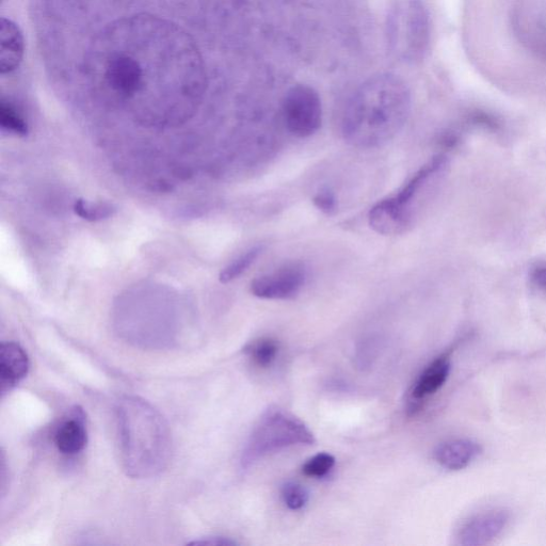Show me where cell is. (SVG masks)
I'll return each instance as SVG.
<instances>
[{
  "mask_svg": "<svg viewBox=\"0 0 546 546\" xmlns=\"http://www.w3.org/2000/svg\"><path fill=\"white\" fill-rule=\"evenodd\" d=\"M85 73L111 98L171 111L196 104L206 87L195 40L180 26L146 13L102 29L88 48Z\"/></svg>",
  "mask_w": 546,
  "mask_h": 546,
  "instance_id": "obj_1",
  "label": "cell"
},
{
  "mask_svg": "<svg viewBox=\"0 0 546 546\" xmlns=\"http://www.w3.org/2000/svg\"><path fill=\"white\" fill-rule=\"evenodd\" d=\"M411 95L403 79L379 74L352 95L343 119V135L351 146L375 149L391 141L405 126Z\"/></svg>",
  "mask_w": 546,
  "mask_h": 546,
  "instance_id": "obj_2",
  "label": "cell"
},
{
  "mask_svg": "<svg viewBox=\"0 0 546 546\" xmlns=\"http://www.w3.org/2000/svg\"><path fill=\"white\" fill-rule=\"evenodd\" d=\"M116 413L126 475L148 479L162 474L172 454L171 432L163 414L137 396L122 397Z\"/></svg>",
  "mask_w": 546,
  "mask_h": 546,
  "instance_id": "obj_3",
  "label": "cell"
},
{
  "mask_svg": "<svg viewBox=\"0 0 546 546\" xmlns=\"http://www.w3.org/2000/svg\"><path fill=\"white\" fill-rule=\"evenodd\" d=\"M314 443L313 432L298 417L280 408H270L252 430L240 462L244 469H249L284 448Z\"/></svg>",
  "mask_w": 546,
  "mask_h": 546,
  "instance_id": "obj_4",
  "label": "cell"
},
{
  "mask_svg": "<svg viewBox=\"0 0 546 546\" xmlns=\"http://www.w3.org/2000/svg\"><path fill=\"white\" fill-rule=\"evenodd\" d=\"M389 35L395 53L409 62L421 60L429 44V19L421 0H403L389 16Z\"/></svg>",
  "mask_w": 546,
  "mask_h": 546,
  "instance_id": "obj_5",
  "label": "cell"
},
{
  "mask_svg": "<svg viewBox=\"0 0 546 546\" xmlns=\"http://www.w3.org/2000/svg\"><path fill=\"white\" fill-rule=\"evenodd\" d=\"M282 116L289 133L299 138L311 137L323 122L318 93L307 85L293 87L285 95Z\"/></svg>",
  "mask_w": 546,
  "mask_h": 546,
  "instance_id": "obj_6",
  "label": "cell"
},
{
  "mask_svg": "<svg viewBox=\"0 0 546 546\" xmlns=\"http://www.w3.org/2000/svg\"><path fill=\"white\" fill-rule=\"evenodd\" d=\"M305 280H307V269L302 264H286L253 280L251 293L261 299H292L300 293Z\"/></svg>",
  "mask_w": 546,
  "mask_h": 546,
  "instance_id": "obj_7",
  "label": "cell"
},
{
  "mask_svg": "<svg viewBox=\"0 0 546 546\" xmlns=\"http://www.w3.org/2000/svg\"><path fill=\"white\" fill-rule=\"evenodd\" d=\"M509 520V512L505 509L479 512L465 521L459 529V544L464 546L487 545L503 534Z\"/></svg>",
  "mask_w": 546,
  "mask_h": 546,
  "instance_id": "obj_8",
  "label": "cell"
},
{
  "mask_svg": "<svg viewBox=\"0 0 546 546\" xmlns=\"http://www.w3.org/2000/svg\"><path fill=\"white\" fill-rule=\"evenodd\" d=\"M448 165V159L445 155H437L429 160L419 171H417L412 178L398 191V194L387 200L390 204L396 208V210L413 219L412 203L424 189L427 183L441 173Z\"/></svg>",
  "mask_w": 546,
  "mask_h": 546,
  "instance_id": "obj_9",
  "label": "cell"
},
{
  "mask_svg": "<svg viewBox=\"0 0 546 546\" xmlns=\"http://www.w3.org/2000/svg\"><path fill=\"white\" fill-rule=\"evenodd\" d=\"M29 358L26 351L14 342L0 346V393L5 396L29 372Z\"/></svg>",
  "mask_w": 546,
  "mask_h": 546,
  "instance_id": "obj_10",
  "label": "cell"
},
{
  "mask_svg": "<svg viewBox=\"0 0 546 546\" xmlns=\"http://www.w3.org/2000/svg\"><path fill=\"white\" fill-rule=\"evenodd\" d=\"M481 453L483 448L477 442L456 439L439 445L435 451V459L448 471H461L467 469Z\"/></svg>",
  "mask_w": 546,
  "mask_h": 546,
  "instance_id": "obj_11",
  "label": "cell"
},
{
  "mask_svg": "<svg viewBox=\"0 0 546 546\" xmlns=\"http://www.w3.org/2000/svg\"><path fill=\"white\" fill-rule=\"evenodd\" d=\"M88 433L85 413L75 408L68 420L64 421L55 433V445L62 455L74 456L84 451Z\"/></svg>",
  "mask_w": 546,
  "mask_h": 546,
  "instance_id": "obj_12",
  "label": "cell"
},
{
  "mask_svg": "<svg viewBox=\"0 0 546 546\" xmlns=\"http://www.w3.org/2000/svg\"><path fill=\"white\" fill-rule=\"evenodd\" d=\"M0 71L11 74L18 70L25 55L23 32L18 25L9 19L2 20L0 26Z\"/></svg>",
  "mask_w": 546,
  "mask_h": 546,
  "instance_id": "obj_13",
  "label": "cell"
},
{
  "mask_svg": "<svg viewBox=\"0 0 546 546\" xmlns=\"http://www.w3.org/2000/svg\"><path fill=\"white\" fill-rule=\"evenodd\" d=\"M452 372V361L449 353L433 360L413 385L411 396L416 403L438 393Z\"/></svg>",
  "mask_w": 546,
  "mask_h": 546,
  "instance_id": "obj_14",
  "label": "cell"
},
{
  "mask_svg": "<svg viewBox=\"0 0 546 546\" xmlns=\"http://www.w3.org/2000/svg\"><path fill=\"white\" fill-rule=\"evenodd\" d=\"M279 349L277 341L265 337V339L253 342L247 348V352L256 365L266 368L276 361Z\"/></svg>",
  "mask_w": 546,
  "mask_h": 546,
  "instance_id": "obj_15",
  "label": "cell"
},
{
  "mask_svg": "<svg viewBox=\"0 0 546 546\" xmlns=\"http://www.w3.org/2000/svg\"><path fill=\"white\" fill-rule=\"evenodd\" d=\"M264 250L263 246H256L249 251H247L242 256H239L237 260L231 263L229 266L224 268L219 276L221 283L227 284L239 276H242L243 273L256 261Z\"/></svg>",
  "mask_w": 546,
  "mask_h": 546,
  "instance_id": "obj_16",
  "label": "cell"
},
{
  "mask_svg": "<svg viewBox=\"0 0 546 546\" xmlns=\"http://www.w3.org/2000/svg\"><path fill=\"white\" fill-rule=\"evenodd\" d=\"M74 212L84 220L96 222L114 216L116 208L108 203H91L79 199L74 204Z\"/></svg>",
  "mask_w": 546,
  "mask_h": 546,
  "instance_id": "obj_17",
  "label": "cell"
},
{
  "mask_svg": "<svg viewBox=\"0 0 546 546\" xmlns=\"http://www.w3.org/2000/svg\"><path fill=\"white\" fill-rule=\"evenodd\" d=\"M0 124H2L5 130L15 135L26 136L28 134L26 122L14 107L5 101L0 105Z\"/></svg>",
  "mask_w": 546,
  "mask_h": 546,
  "instance_id": "obj_18",
  "label": "cell"
},
{
  "mask_svg": "<svg viewBox=\"0 0 546 546\" xmlns=\"http://www.w3.org/2000/svg\"><path fill=\"white\" fill-rule=\"evenodd\" d=\"M335 458L327 453H320L304 463L302 472L309 477H324L334 467Z\"/></svg>",
  "mask_w": 546,
  "mask_h": 546,
  "instance_id": "obj_19",
  "label": "cell"
},
{
  "mask_svg": "<svg viewBox=\"0 0 546 546\" xmlns=\"http://www.w3.org/2000/svg\"><path fill=\"white\" fill-rule=\"evenodd\" d=\"M284 504L291 510H300L309 502L307 489L296 483H287L282 488Z\"/></svg>",
  "mask_w": 546,
  "mask_h": 546,
  "instance_id": "obj_20",
  "label": "cell"
},
{
  "mask_svg": "<svg viewBox=\"0 0 546 546\" xmlns=\"http://www.w3.org/2000/svg\"><path fill=\"white\" fill-rule=\"evenodd\" d=\"M379 349L380 346L378 345L377 341L373 339L363 342L357 350L356 359L358 366L361 369L371 368L378 356Z\"/></svg>",
  "mask_w": 546,
  "mask_h": 546,
  "instance_id": "obj_21",
  "label": "cell"
},
{
  "mask_svg": "<svg viewBox=\"0 0 546 546\" xmlns=\"http://www.w3.org/2000/svg\"><path fill=\"white\" fill-rule=\"evenodd\" d=\"M313 202L319 211L325 214H332L336 211V198L334 192L329 188L321 189L314 197Z\"/></svg>",
  "mask_w": 546,
  "mask_h": 546,
  "instance_id": "obj_22",
  "label": "cell"
},
{
  "mask_svg": "<svg viewBox=\"0 0 546 546\" xmlns=\"http://www.w3.org/2000/svg\"><path fill=\"white\" fill-rule=\"evenodd\" d=\"M470 122L475 126L483 127L485 130L491 132H499L502 128L500 120L486 114V112H474L470 117Z\"/></svg>",
  "mask_w": 546,
  "mask_h": 546,
  "instance_id": "obj_23",
  "label": "cell"
},
{
  "mask_svg": "<svg viewBox=\"0 0 546 546\" xmlns=\"http://www.w3.org/2000/svg\"><path fill=\"white\" fill-rule=\"evenodd\" d=\"M529 281L539 291L546 293V263H538L529 270Z\"/></svg>",
  "mask_w": 546,
  "mask_h": 546,
  "instance_id": "obj_24",
  "label": "cell"
},
{
  "mask_svg": "<svg viewBox=\"0 0 546 546\" xmlns=\"http://www.w3.org/2000/svg\"><path fill=\"white\" fill-rule=\"evenodd\" d=\"M189 544H194V545H237V542L236 541H233L229 538H224V537H207L205 539H202V540H196L194 542H190Z\"/></svg>",
  "mask_w": 546,
  "mask_h": 546,
  "instance_id": "obj_25",
  "label": "cell"
}]
</instances>
